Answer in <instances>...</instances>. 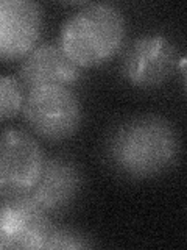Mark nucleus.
I'll use <instances>...</instances> for the list:
<instances>
[{"instance_id": "obj_1", "label": "nucleus", "mask_w": 187, "mask_h": 250, "mask_svg": "<svg viewBox=\"0 0 187 250\" xmlns=\"http://www.w3.org/2000/svg\"><path fill=\"white\" fill-rule=\"evenodd\" d=\"M103 156L109 167L125 178H154L168 172L179 161L181 138L167 117L131 116L108 131Z\"/></svg>"}, {"instance_id": "obj_2", "label": "nucleus", "mask_w": 187, "mask_h": 250, "mask_svg": "<svg viewBox=\"0 0 187 250\" xmlns=\"http://www.w3.org/2000/svg\"><path fill=\"white\" fill-rule=\"evenodd\" d=\"M127 41L123 11L112 3H89L62 22L58 45L78 67H97L122 52Z\"/></svg>"}, {"instance_id": "obj_3", "label": "nucleus", "mask_w": 187, "mask_h": 250, "mask_svg": "<svg viewBox=\"0 0 187 250\" xmlns=\"http://www.w3.org/2000/svg\"><path fill=\"white\" fill-rule=\"evenodd\" d=\"M22 117L35 136L59 143L72 138L83 122V108L74 89L45 84L27 92Z\"/></svg>"}, {"instance_id": "obj_4", "label": "nucleus", "mask_w": 187, "mask_h": 250, "mask_svg": "<svg viewBox=\"0 0 187 250\" xmlns=\"http://www.w3.org/2000/svg\"><path fill=\"white\" fill-rule=\"evenodd\" d=\"M178 50L162 33H144L122 50L120 72L130 84L151 89L166 84L176 72Z\"/></svg>"}, {"instance_id": "obj_5", "label": "nucleus", "mask_w": 187, "mask_h": 250, "mask_svg": "<svg viewBox=\"0 0 187 250\" xmlns=\"http://www.w3.org/2000/svg\"><path fill=\"white\" fill-rule=\"evenodd\" d=\"M44 160L42 146L30 131L0 130V195L28 194L37 183Z\"/></svg>"}, {"instance_id": "obj_6", "label": "nucleus", "mask_w": 187, "mask_h": 250, "mask_svg": "<svg viewBox=\"0 0 187 250\" xmlns=\"http://www.w3.org/2000/svg\"><path fill=\"white\" fill-rule=\"evenodd\" d=\"M55 229L50 216L30 194L0 195V247L44 249Z\"/></svg>"}, {"instance_id": "obj_7", "label": "nucleus", "mask_w": 187, "mask_h": 250, "mask_svg": "<svg viewBox=\"0 0 187 250\" xmlns=\"http://www.w3.org/2000/svg\"><path fill=\"white\" fill-rule=\"evenodd\" d=\"M44 10L31 0H0V61L22 60L41 41Z\"/></svg>"}, {"instance_id": "obj_8", "label": "nucleus", "mask_w": 187, "mask_h": 250, "mask_svg": "<svg viewBox=\"0 0 187 250\" xmlns=\"http://www.w3.org/2000/svg\"><path fill=\"white\" fill-rule=\"evenodd\" d=\"M84 186V175L78 164L67 156H45L37 183L28 194L49 216L62 214L74 207Z\"/></svg>"}, {"instance_id": "obj_9", "label": "nucleus", "mask_w": 187, "mask_h": 250, "mask_svg": "<svg viewBox=\"0 0 187 250\" xmlns=\"http://www.w3.org/2000/svg\"><path fill=\"white\" fill-rule=\"evenodd\" d=\"M18 78L25 92L45 84L74 86L83 78V69L55 42L37 44L20 60Z\"/></svg>"}, {"instance_id": "obj_10", "label": "nucleus", "mask_w": 187, "mask_h": 250, "mask_svg": "<svg viewBox=\"0 0 187 250\" xmlns=\"http://www.w3.org/2000/svg\"><path fill=\"white\" fill-rule=\"evenodd\" d=\"M27 92L18 77L0 74V122L22 113Z\"/></svg>"}, {"instance_id": "obj_11", "label": "nucleus", "mask_w": 187, "mask_h": 250, "mask_svg": "<svg viewBox=\"0 0 187 250\" xmlns=\"http://www.w3.org/2000/svg\"><path fill=\"white\" fill-rule=\"evenodd\" d=\"M95 246V242L89 238L88 234L75 230V229H67V227H62L58 229L55 227L52 233L47 238V242L44 249L47 250H55V249H89Z\"/></svg>"}, {"instance_id": "obj_12", "label": "nucleus", "mask_w": 187, "mask_h": 250, "mask_svg": "<svg viewBox=\"0 0 187 250\" xmlns=\"http://www.w3.org/2000/svg\"><path fill=\"white\" fill-rule=\"evenodd\" d=\"M0 249H2V247H0Z\"/></svg>"}]
</instances>
